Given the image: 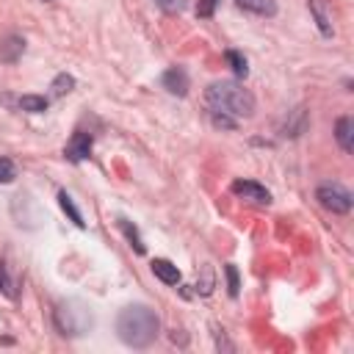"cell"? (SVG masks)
<instances>
[{
	"instance_id": "1",
	"label": "cell",
	"mask_w": 354,
	"mask_h": 354,
	"mask_svg": "<svg viewBox=\"0 0 354 354\" xmlns=\"http://www.w3.org/2000/svg\"><path fill=\"white\" fill-rule=\"evenodd\" d=\"M205 102L213 113V122L221 127H235V119L254 113V97L235 80H216L205 91Z\"/></svg>"
},
{
	"instance_id": "2",
	"label": "cell",
	"mask_w": 354,
	"mask_h": 354,
	"mask_svg": "<svg viewBox=\"0 0 354 354\" xmlns=\"http://www.w3.org/2000/svg\"><path fill=\"white\" fill-rule=\"evenodd\" d=\"M158 329H160V321L155 315V310H149L147 304H130L119 313L116 318V332L119 337L133 346V348H144L149 346L155 337H158Z\"/></svg>"
},
{
	"instance_id": "3",
	"label": "cell",
	"mask_w": 354,
	"mask_h": 354,
	"mask_svg": "<svg viewBox=\"0 0 354 354\" xmlns=\"http://www.w3.org/2000/svg\"><path fill=\"white\" fill-rule=\"evenodd\" d=\"M315 199L321 202V207H326L332 213H348L351 210V194L340 183H324V185H318Z\"/></svg>"
},
{
	"instance_id": "4",
	"label": "cell",
	"mask_w": 354,
	"mask_h": 354,
	"mask_svg": "<svg viewBox=\"0 0 354 354\" xmlns=\"http://www.w3.org/2000/svg\"><path fill=\"white\" fill-rule=\"evenodd\" d=\"M232 194L246 199V202H254V205H268L271 202V194L254 180H235L232 183Z\"/></svg>"
},
{
	"instance_id": "5",
	"label": "cell",
	"mask_w": 354,
	"mask_h": 354,
	"mask_svg": "<svg viewBox=\"0 0 354 354\" xmlns=\"http://www.w3.org/2000/svg\"><path fill=\"white\" fill-rule=\"evenodd\" d=\"M160 83H163V88H166L169 94L183 97V94L188 91V72H185L183 66H171V69H166V72H163Z\"/></svg>"
},
{
	"instance_id": "6",
	"label": "cell",
	"mask_w": 354,
	"mask_h": 354,
	"mask_svg": "<svg viewBox=\"0 0 354 354\" xmlns=\"http://www.w3.org/2000/svg\"><path fill=\"white\" fill-rule=\"evenodd\" d=\"M64 155L69 158V160H86L88 155H91V136L88 133H83V130H77L72 138H69V144H66V149H64Z\"/></svg>"
},
{
	"instance_id": "7",
	"label": "cell",
	"mask_w": 354,
	"mask_h": 354,
	"mask_svg": "<svg viewBox=\"0 0 354 354\" xmlns=\"http://www.w3.org/2000/svg\"><path fill=\"white\" fill-rule=\"evenodd\" d=\"M22 53H25V39H19V36H6V39H0V61H3V64H14Z\"/></svg>"
},
{
	"instance_id": "8",
	"label": "cell",
	"mask_w": 354,
	"mask_h": 354,
	"mask_svg": "<svg viewBox=\"0 0 354 354\" xmlns=\"http://www.w3.org/2000/svg\"><path fill=\"white\" fill-rule=\"evenodd\" d=\"M152 274L160 279V282H166V285H177L180 282V271H177V266L174 263H169V260H152Z\"/></svg>"
},
{
	"instance_id": "9",
	"label": "cell",
	"mask_w": 354,
	"mask_h": 354,
	"mask_svg": "<svg viewBox=\"0 0 354 354\" xmlns=\"http://www.w3.org/2000/svg\"><path fill=\"white\" fill-rule=\"evenodd\" d=\"M310 11H313V17H315L321 33H324V36H332L335 28H332V14L326 11V3H324V0H310Z\"/></svg>"
},
{
	"instance_id": "10",
	"label": "cell",
	"mask_w": 354,
	"mask_h": 354,
	"mask_svg": "<svg viewBox=\"0 0 354 354\" xmlns=\"http://www.w3.org/2000/svg\"><path fill=\"white\" fill-rule=\"evenodd\" d=\"M238 8L260 14V17H274L277 14V0H235Z\"/></svg>"
},
{
	"instance_id": "11",
	"label": "cell",
	"mask_w": 354,
	"mask_h": 354,
	"mask_svg": "<svg viewBox=\"0 0 354 354\" xmlns=\"http://www.w3.org/2000/svg\"><path fill=\"white\" fill-rule=\"evenodd\" d=\"M335 138H337V144H340V149H343V152H351L354 141H351V119H348V116L337 119V127H335Z\"/></svg>"
},
{
	"instance_id": "12",
	"label": "cell",
	"mask_w": 354,
	"mask_h": 354,
	"mask_svg": "<svg viewBox=\"0 0 354 354\" xmlns=\"http://www.w3.org/2000/svg\"><path fill=\"white\" fill-rule=\"evenodd\" d=\"M22 111H28V113H41V111H47V97H39V94H25V97H19V102H17Z\"/></svg>"
},
{
	"instance_id": "13",
	"label": "cell",
	"mask_w": 354,
	"mask_h": 354,
	"mask_svg": "<svg viewBox=\"0 0 354 354\" xmlns=\"http://www.w3.org/2000/svg\"><path fill=\"white\" fill-rule=\"evenodd\" d=\"M72 86H75V77L72 75H58L50 88H53V97H64V94L72 91Z\"/></svg>"
},
{
	"instance_id": "14",
	"label": "cell",
	"mask_w": 354,
	"mask_h": 354,
	"mask_svg": "<svg viewBox=\"0 0 354 354\" xmlns=\"http://www.w3.org/2000/svg\"><path fill=\"white\" fill-rule=\"evenodd\" d=\"M58 199H61V207H64V210L69 213V218H72V221H75L77 227H83V218H80V213H77V207L72 205V196H69L66 191H61V194H58Z\"/></svg>"
},
{
	"instance_id": "15",
	"label": "cell",
	"mask_w": 354,
	"mask_h": 354,
	"mask_svg": "<svg viewBox=\"0 0 354 354\" xmlns=\"http://www.w3.org/2000/svg\"><path fill=\"white\" fill-rule=\"evenodd\" d=\"M227 61H230V66L235 69V75H246V72H249V66H246V58H243L241 53L230 50V53H227Z\"/></svg>"
},
{
	"instance_id": "16",
	"label": "cell",
	"mask_w": 354,
	"mask_h": 354,
	"mask_svg": "<svg viewBox=\"0 0 354 354\" xmlns=\"http://www.w3.org/2000/svg\"><path fill=\"white\" fill-rule=\"evenodd\" d=\"M155 6L163 8L166 14H180L188 6V0H155Z\"/></svg>"
},
{
	"instance_id": "17",
	"label": "cell",
	"mask_w": 354,
	"mask_h": 354,
	"mask_svg": "<svg viewBox=\"0 0 354 354\" xmlns=\"http://www.w3.org/2000/svg\"><path fill=\"white\" fill-rule=\"evenodd\" d=\"M119 224H122V230H124V235L130 238V243L136 246V252H144V243H141V238H138V230H136V227H130V221H124V218H122Z\"/></svg>"
},
{
	"instance_id": "18",
	"label": "cell",
	"mask_w": 354,
	"mask_h": 354,
	"mask_svg": "<svg viewBox=\"0 0 354 354\" xmlns=\"http://www.w3.org/2000/svg\"><path fill=\"white\" fill-rule=\"evenodd\" d=\"M17 177V166L8 158H0V183H11Z\"/></svg>"
},
{
	"instance_id": "19",
	"label": "cell",
	"mask_w": 354,
	"mask_h": 354,
	"mask_svg": "<svg viewBox=\"0 0 354 354\" xmlns=\"http://www.w3.org/2000/svg\"><path fill=\"white\" fill-rule=\"evenodd\" d=\"M216 3H218V0H199V6H196V17H210L213 8H216Z\"/></svg>"
},
{
	"instance_id": "20",
	"label": "cell",
	"mask_w": 354,
	"mask_h": 354,
	"mask_svg": "<svg viewBox=\"0 0 354 354\" xmlns=\"http://www.w3.org/2000/svg\"><path fill=\"white\" fill-rule=\"evenodd\" d=\"M227 279H230V293L235 296L238 293V271H235V266H227Z\"/></svg>"
}]
</instances>
